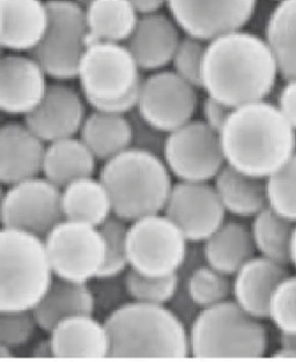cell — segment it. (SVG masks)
Masks as SVG:
<instances>
[{
	"label": "cell",
	"mask_w": 296,
	"mask_h": 362,
	"mask_svg": "<svg viewBox=\"0 0 296 362\" xmlns=\"http://www.w3.org/2000/svg\"><path fill=\"white\" fill-rule=\"evenodd\" d=\"M3 228L19 229L45 238L64 220L61 189L43 176L8 185L1 197Z\"/></svg>",
	"instance_id": "cell-12"
},
{
	"label": "cell",
	"mask_w": 296,
	"mask_h": 362,
	"mask_svg": "<svg viewBox=\"0 0 296 362\" xmlns=\"http://www.w3.org/2000/svg\"><path fill=\"white\" fill-rule=\"evenodd\" d=\"M139 14L159 12L167 4V0H130Z\"/></svg>",
	"instance_id": "cell-44"
},
{
	"label": "cell",
	"mask_w": 296,
	"mask_h": 362,
	"mask_svg": "<svg viewBox=\"0 0 296 362\" xmlns=\"http://www.w3.org/2000/svg\"><path fill=\"white\" fill-rule=\"evenodd\" d=\"M219 134L227 165L255 177H270L296 153L295 129L265 100L232 109Z\"/></svg>",
	"instance_id": "cell-2"
},
{
	"label": "cell",
	"mask_w": 296,
	"mask_h": 362,
	"mask_svg": "<svg viewBox=\"0 0 296 362\" xmlns=\"http://www.w3.org/2000/svg\"><path fill=\"white\" fill-rule=\"evenodd\" d=\"M162 159L179 181H213L226 165L220 134L204 121L192 119L169 132Z\"/></svg>",
	"instance_id": "cell-11"
},
{
	"label": "cell",
	"mask_w": 296,
	"mask_h": 362,
	"mask_svg": "<svg viewBox=\"0 0 296 362\" xmlns=\"http://www.w3.org/2000/svg\"><path fill=\"white\" fill-rule=\"evenodd\" d=\"M112 359H187L189 330L167 305L130 301L103 320Z\"/></svg>",
	"instance_id": "cell-3"
},
{
	"label": "cell",
	"mask_w": 296,
	"mask_h": 362,
	"mask_svg": "<svg viewBox=\"0 0 296 362\" xmlns=\"http://www.w3.org/2000/svg\"><path fill=\"white\" fill-rule=\"evenodd\" d=\"M277 105L296 130V79L287 80L278 98Z\"/></svg>",
	"instance_id": "cell-43"
},
{
	"label": "cell",
	"mask_w": 296,
	"mask_h": 362,
	"mask_svg": "<svg viewBox=\"0 0 296 362\" xmlns=\"http://www.w3.org/2000/svg\"><path fill=\"white\" fill-rule=\"evenodd\" d=\"M172 177L162 156L131 147L103 163L99 174L114 216L126 223L162 213L174 185Z\"/></svg>",
	"instance_id": "cell-4"
},
{
	"label": "cell",
	"mask_w": 296,
	"mask_h": 362,
	"mask_svg": "<svg viewBox=\"0 0 296 362\" xmlns=\"http://www.w3.org/2000/svg\"><path fill=\"white\" fill-rule=\"evenodd\" d=\"M206 47L207 42L185 35L181 38L172 57V64L176 74L197 88H201V69Z\"/></svg>",
	"instance_id": "cell-38"
},
{
	"label": "cell",
	"mask_w": 296,
	"mask_h": 362,
	"mask_svg": "<svg viewBox=\"0 0 296 362\" xmlns=\"http://www.w3.org/2000/svg\"><path fill=\"white\" fill-rule=\"evenodd\" d=\"M83 10L88 45L93 42L125 43L141 18L130 0H93Z\"/></svg>",
	"instance_id": "cell-26"
},
{
	"label": "cell",
	"mask_w": 296,
	"mask_h": 362,
	"mask_svg": "<svg viewBox=\"0 0 296 362\" xmlns=\"http://www.w3.org/2000/svg\"><path fill=\"white\" fill-rule=\"evenodd\" d=\"M47 144L26 123L7 122L0 127V181L4 185L42 174Z\"/></svg>",
	"instance_id": "cell-18"
},
{
	"label": "cell",
	"mask_w": 296,
	"mask_h": 362,
	"mask_svg": "<svg viewBox=\"0 0 296 362\" xmlns=\"http://www.w3.org/2000/svg\"><path fill=\"white\" fill-rule=\"evenodd\" d=\"M61 210L65 220L100 227L114 216L112 198L100 178H79L61 189Z\"/></svg>",
	"instance_id": "cell-28"
},
{
	"label": "cell",
	"mask_w": 296,
	"mask_h": 362,
	"mask_svg": "<svg viewBox=\"0 0 296 362\" xmlns=\"http://www.w3.org/2000/svg\"><path fill=\"white\" fill-rule=\"evenodd\" d=\"M163 214L179 226L189 242L203 243L226 221V210L210 182L174 183Z\"/></svg>",
	"instance_id": "cell-15"
},
{
	"label": "cell",
	"mask_w": 296,
	"mask_h": 362,
	"mask_svg": "<svg viewBox=\"0 0 296 362\" xmlns=\"http://www.w3.org/2000/svg\"><path fill=\"white\" fill-rule=\"evenodd\" d=\"M88 284L94 301V315H105V318L131 301L124 274L97 276Z\"/></svg>",
	"instance_id": "cell-37"
},
{
	"label": "cell",
	"mask_w": 296,
	"mask_h": 362,
	"mask_svg": "<svg viewBox=\"0 0 296 362\" xmlns=\"http://www.w3.org/2000/svg\"><path fill=\"white\" fill-rule=\"evenodd\" d=\"M79 138L97 161H108L131 147V124L128 115L94 110L87 115Z\"/></svg>",
	"instance_id": "cell-29"
},
{
	"label": "cell",
	"mask_w": 296,
	"mask_h": 362,
	"mask_svg": "<svg viewBox=\"0 0 296 362\" xmlns=\"http://www.w3.org/2000/svg\"><path fill=\"white\" fill-rule=\"evenodd\" d=\"M54 279L45 238L19 229L0 232V312L32 310Z\"/></svg>",
	"instance_id": "cell-7"
},
{
	"label": "cell",
	"mask_w": 296,
	"mask_h": 362,
	"mask_svg": "<svg viewBox=\"0 0 296 362\" xmlns=\"http://www.w3.org/2000/svg\"><path fill=\"white\" fill-rule=\"evenodd\" d=\"M37 327L49 334L59 322L76 315H94V301L87 283L54 276L48 292L32 310Z\"/></svg>",
	"instance_id": "cell-23"
},
{
	"label": "cell",
	"mask_w": 296,
	"mask_h": 362,
	"mask_svg": "<svg viewBox=\"0 0 296 362\" xmlns=\"http://www.w3.org/2000/svg\"><path fill=\"white\" fill-rule=\"evenodd\" d=\"M56 359H107L110 338L105 322L94 315H76L59 322L49 332Z\"/></svg>",
	"instance_id": "cell-22"
},
{
	"label": "cell",
	"mask_w": 296,
	"mask_h": 362,
	"mask_svg": "<svg viewBox=\"0 0 296 362\" xmlns=\"http://www.w3.org/2000/svg\"><path fill=\"white\" fill-rule=\"evenodd\" d=\"M80 90L93 110L129 115L137 108L141 69L124 43L93 42L78 69Z\"/></svg>",
	"instance_id": "cell-5"
},
{
	"label": "cell",
	"mask_w": 296,
	"mask_h": 362,
	"mask_svg": "<svg viewBox=\"0 0 296 362\" xmlns=\"http://www.w3.org/2000/svg\"><path fill=\"white\" fill-rule=\"evenodd\" d=\"M74 1H77L80 6H83V8H85V7H86L90 1H93V0H74Z\"/></svg>",
	"instance_id": "cell-50"
},
{
	"label": "cell",
	"mask_w": 296,
	"mask_h": 362,
	"mask_svg": "<svg viewBox=\"0 0 296 362\" xmlns=\"http://www.w3.org/2000/svg\"><path fill=\"white\" fill-rule=\"evenodd\" d=\"M268 320L280 334H296V276H288L274 289Z\"/></svg>",
	"instance_id": "cell-36"
},
{
	"label": "cell",
	"mask_w": 296,
	"mask_h": 362,
	"mask_svg": "<svg viewBox=\"0 0 296 362\" xmlns=\"http://www.w3.org/2000/svg\"><path fill=\"white\" fill-rule=\"evenodd\" d=\"M290 264H293L296 267V223L294 227L293 238H292V245H290Z\"/></svg>",
	"instance_id": "cell-49"
},
{
	"label": "cell",
	"mask_w": 296,
	"mask_h": 362,
	"mask_svg": "<svg viewBox=\"0 0 296 362\" xmlns=\"http://www.w3.org/2000/svg\"><path fill=\"white\" fill-rule=\"evenodd\" d=\"M179 283L187 287L189 296L201 309L219 305L232 296V276L207 263L194 269L185 279H179Z\"/></svg>",
	"instance_id": "cell-32"
},
{
	"label": "cell",
	"mask_w": 296,
	"mask_h": 362,
	"mask_svg": "<svg viewBox=\"0 0 296 362\" xmlns=\"http://www.w3.org/2000/svg\"><path fill=\"white\" fill-rule=\"evenodd\" d=\"M261 321L234 300L201 309L189 327L190 358L261 359L268 346V331Z\"/></svg>",
	"instance_id": "cell-6"
},
{
	"label": "cell",
	"mask_w": 296,
	"mask_h": 362,
	"mask_svg": "<svg viewBox=\"0 0 296 362\" xmlns=\"http://www.w3.org/2000/svg\"><path fill=\"white\" fill-rule=\"evenodd\" d=\"M14 349L6 346V345H0V359H10V358H14Z\"/></svg>",
	"instance_id": "cell-48"
},
{
	"label": "cell",
	"mask_w": 296,
	"mask_h": 362,
	"mask_svg": "<svg viewBox=\"0 0 296 362\" xmlns=\"http://www.w3.org/2000/svg\"><path fill=\"white\" fill-rule=\"evenodd\" d=\"M124 278L131 301L147 305H168L179 286L177 274L150 276L129 267Z\"/></svg>",
	"instance_id": "cell-33"
},
{
	"label": "cell",
	"mask_w": 296,
	"mask_h": 362,
	"mask_svg": "<svg viewBox=\"0 0 296 362\" xmlns=\"http://www.w3.org/2000/svg\"><path fill=\"white\" fill-rule=\"evenodd\" d=\"M290 274L287 265L255 255L232 276V300L254 317L268 318L271 296Z\"/></svg>",
	"instance_id": "cell-20"
},
{
	"label": "cell",
	"mask_w": 296,
	"mask_h": 362,
	"mask_svg": "<svg viewBox=\"0 0 296 362\" xmlns=\"http://www.w3.org/2000/svg\"><path fill=\"white\" fill-rule=\"evenodd\" d=\"M36 327L32 310L0 312V345L14 350L25 346L34 337Z\"/></svg>",
	"instance_id": "cell-39"
},
{
	"label": "cell",
	"mask_w": 296,
	"mask_h": 362,
	"mask_svg": "<svg viewBox=\"0 0 296 362\" xmlns=\"http://www.w3.org/2000/svg\"><path fill=\"white\" fill-rule=\"evenodd\" d=\"M279 1H280V0H279Z\"/></svg>",
	"instance_id": "cell-51"
},
{
	"label": "cell",
	"mask_w": 296,
	"mask_h": 362,
	"mask_svg": "<svg viewBox=\"0 0 296 362\" xmlns=\"http://www.w3.org/2000/svg\"><path fill=\"white\" fill-rule=\"evenodd\" d=\"M268 207L296 223V153L279 170L266 178Z\"/></svg>",
	"instance_id": "cell-34"
},
{
	"label": "cell",
	"mask_w": 296,
	"mask_h": 362,
	"mask_svg": "<svg viewBox=\"0 0 296 362\" xmlns=\"http://www.w3.org/2000/svg\"><path fill=\"white\" fill-rule=\"evenodd\" d=\"M45 69L28 54L8 52L0 61V109L11 116H27L45 98L49 83Z\"/></svg>",
	"instance_id": "cell-17"
},
{
	"label": "cell",
	"mask_w": 296,
	"mask_h": 362,
	"mask_svg": "<svg viewBox=\"0 0 296 362\" xmlns=\"http://www.w3.org/2000/svg\"><path fill=\"white\" fill-rule=\"evenodd\" d=\"M266 37L286 80L296 79V0H280L266 23Z\"/></svg>",
	"instance_id": "cell-30"
},
{
	"label": "cell",
	"mask_w": 296,
	"mask_h": 362,
	"mask_svg": "<svg viewBox=\"0 0 296 362\" xmlns=\"http://www.w3.org/2000/svg\"><path fill=\"white\" fill-rule=\"evenodd\" d=\"M181 36L172 16L154 12L141 14L137 27L124 45L141 71L163 70L172 64Z\"/></svg>",
	"instance_id": "cell-19"
},
{
	"label": "cell",
	"mask_w": 296,
	"mask_h": 362,
	"mask_svg": "<svg viewBox=\"0 0 296 362\" xmlns=\"http://www.w3.org/2000/svg\"><path fill=\"white\" fill-rule=\"evenodd\" d=\"M166 5L185 35L210 42L241 30L255 14L257 0H167Z\"/></svg>",
	"instance_id": "cell-14"
},
{
	"label": "cell",
	"mask_w": 296,
	"mask_h": 362,
	"mask_svg": "<svg viewBox=\"0 0 296 362\" xmlns=\"http://www.w3.org/2000/svg\"><path fill=\"white\" fill-rule=\"evenodd\" d=\"M272 358L279 359H296V351L292 350L290 347L281 346L279 350L272 354Z\"/></svg>",
	"instance_id": "cell-46"
},
{
	"label": "cell",
	"mask_w": 296,
	"mask_h": 362,
	"mask_svg": "<svg viewBox=\"0 0 296 362\" xmlns=\"http://www.w3.org/2000/svg\"><path fill=\"white\" fill-rule=\"evenodd\" d=\"M197 89L174 70L155 71L143 80L136 110L150 124L169 134L194 119Z\"/></svg>",
	"instance_id": "cell-13"
},
{
	"label": "cell",
	"mask_w": 296,
	"mask_h": 362,
	"mask_svg": "<svg viewBox=\"0 0 296 362\" xmlns=\"http://www.w3.org/2000/svg\"><path fill=\"white\" fill-rule=\"evenodd\" d=\"M126 243L131 269L150 276L177 274L189 245L179 226L163 213L129 223Z\"/></svg>",
	"instance_id": "cell-9"
},
{
	"label": "cell",
	"mask_w": 296,
	"mask_h": 362,
	"mask_svg": "<svg viewBox=\"0 0 296 362\" xmlns=\"http://www.w3.org/2000/svg\"><path fill=\"white\" fill-rule=\"evenodd\" d=\"M128 116L131 124V148L162 156L168 134L145 121L136 109Z\"/></svg>",
	"instance_id": "cell-40"
},
{
	"label": "cell",
	"mask_w": 296,
	"mask_h": 362,
	"mask_svg": "<svg viewBox=\"0 0 296 362\" xmlns=\"http://www.w3.org/2000/svg\"><path fill=\"white\" fill-rule=\"evenodd\" d=\"M96 161L97 159L80 138L56 140L47 144L42 175L63 189L71 182L94 175Z\"/></svg>",
	"instance_id": "cell-27"
},
{
	"label": "cell",
	"mask_w": 296,
	"mask_h": 362,
	"mask_svg": "<svg viewBox=\"0 0 296 362\" xmlns=\"http://www.w3.org/2000/svg\"><path fill=\"white\" fill-rule=\"evenodd\" d=\"M281 346L296 351V334H280Z\"/></svg>",
	"instance_id": "cell-47"
},
{
	"label": "cell",
	"mask_w": 296,
	"mask_h": 362,
	"mask_svg": "<svg viewBox=\"0 0 296 362\" xmlns=\"http://www.w3.org/2000/svg\"><path fill=\"white\" fill-rule=\"evenodd\" d=\"M177 317L181 320L182 323L188 327L192 325L194 318L197 317L198 314L201 313V309L194 303L191 296H189L187 287L183 284L179 283V289L172 301L167 305Z\"/></svg>",
	"instance_id": "cell-41"
},
{
	"label": "cell",
	"mask_w": 296,
	"mask_h": 362,
	"mask_svg": "<svg viewBox=\"0 0 296 362\" xmlns=\"http://www.w3.org/2000/svg\"><path fill=\"white\" fill-rule=\"evenodd\" d=\"M86 100L77 89L61 81L49 83L39 107L23 122L45 144L76 137L86 119Z\"/></svg>",
	"instance_id": "cell-16"
},
{
	"label": "cell",
	"mask_w": 296,
	"mask_h": 362,
	"mask_svg": "<svg viewBox=\"0 0 296 362\" xmlns=\"http://www.w3.org/2000/svg\"><path fill=\"white\" fill-rule=\"evenodd\" d=\"M227 213L239 218H255L268 206L266 178L255 177L225 165L213 180Z\"/></svg>",
	"instance_id": "cell-24"
},
{
	"label": "cell",
	"mask_w": 296,
	"mask_h": 362,
	"mask_svg": "<svg viewBox=\"0 0 296 362\" xmlns=\"http://www.w3.org/2000/svg\"><path fill=\"white\" fill-rule=\"evenodd\" d=\"M0 45L8 52H30L48 30L50 13L43 0H0Z\"/></svg>",
	"instance_id": "cell-21"
},
{
	"label": "cell",
	"mask_w": 296,
	"mask_h": 362,
	"mask_svg": "<svg viewBox=\"0 0 296 362\" xmlns=\"http://www.w3.org/2000/svg\"><path fill=\"white\" fill-rule=\"evenodd\" d=\"M201 110H203V121L213 130L220 132L232 112V108L207 95L203 101Z\"/></svg>",
	"instance_id": "cell-42"
},
{
	"label": "cell",
	"mask_w": 296,
	"mask_h": 362,
	"mask_svg": "<svg viewBox=\"0 0 296 362\" xmlns=\"http://www.w3.org/2000/svg\"><path fill=\"white\" fill-rule=\"evenodd\" d=\"M203 248L206 263L230 276L257 252L250 227L235 220L220 226L203 242Z\"/></svg>",
	"instance_id": "cell-25"
},
{
	"label": "cell",
	"mask_w": 296,
	"mask_h": 362,
	"mask_svg": "<svg viewBox=\"0 0 296 362\" xmlns=\"http://www.w3.org/2000/svg\"><path fill=\"white\" fill-rule=\"evenodd\" d=\"M128 229L129 223L116 216H110L102 226H100V230L105 238V258L99 276H121L130 267L126 243Z\"/></svg>",
	"instance_id": "cell-35"
},
{
	"label": "cell",
	"mask_w": 296,
	"mask_h": 362,
	"mask_svg": "<svg viewBox=\"0 0 296 362\" xmlns=\"http://www.w3.org/2000/svg\"><path fill=\"white\" fill-rule=\"evenodd\" d=\"M29 356L32 358H54V349H52V340L41 339L32 347L29 352Z\"/></svg>",
	"instance_id": "cell-45"
},
{
	"label": "cell",
	"mask_w": 296,
	"mask_h": 362,
	"mask_svg": "<svg viewBox=\"0 0 296 362\" xmlns=\"http://www.w3.org/2000/svg\"><path fill=\"white\" fill-rule=\"evenodd\" d=\"M45 243L54 276L90 283L102 270L105 242L100 227L61 220L45 236Z\"/></svg>",
	"instance_id": "cell-10"
},
{
	"label": "cell",
	"mask_w": 296,
	"mask_h": 362,
	"mask_svg": "<svg viewBox=\"0 0 296 362\" xmlns=\"http://www.w3.org/2000/svg\"><path fill=\"white\" fill-rule=\"evenodd\" d=\"M279 74L268 41L241 29L207 42L201 88L234 109L264 101L273 90Z\"/></svg>",
	"instance_id": "cell-1"
},
{
	"label": "cell",
	"mask_w": 296,
	"mask_h": 362,
	"mask_svg": "<svg viewBox=\"0 0 296 362\" xmlns=\"http://www.w3.org/2000/svg\"><path fill=\"white\" fill-rule=\"evenodd\" d=\"M48 30L30 54L45 74L57 81L78 76L80 61L88 45L85 10L74 0H48Z\"/></svg>",
	"instance_id": "cell-8"
},
{
	"label": "cell",
	"mask_w": 296,
	"mask_h": 362,
	"mask_svg": "<svg viewBox=\"0 0 296 362\" xmlns=\"http://www.w3.org/2000/svg\"><path fill=\"white\" fill-rule=\"evenodd\" d=\"M294 227L295 223L266 207L252 218L250 226L256 251L271 261L288 265Z\"/></svg>",
	"instance_id": "cell-31"
}]
</instances>
